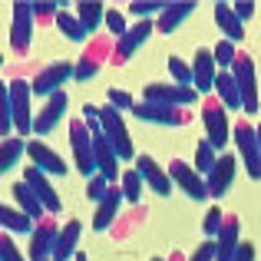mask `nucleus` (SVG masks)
<instances>
[{
    "label": "nucleus",
    "mask_w": 261,
    "mask_h": 261,
    "mask_svg": "<svg viewBox=\"0 0 261 261\" xmlns=\"http://www.w3.org/2000/svg\"><path fill=\"white\" fill-rule=\"evenodd\" d=\"M13 198H17V208L23 212V215H30L33 222H40V218L46 215L43 205L37 202V195H33L30 189H27V182H13Z\"/></svg>",
    "instance_id": "c756f323"
},
{
    "label": "nucleus",
    "mask_w": 261,
    "mask_h": 261,
    "mask_svg": "<svg viewBox=\"0 0 261 261\" xmlns=\"http://www.w3.org/2000/svg\"><path fill=\"white\" fill-rule=\"evenodd\" d=\"M23 152H27V139H20V136L0 139V175L10 172V169L17 166L20 159H23Z\"/></svg>",
    "instance_id": "c85d7f7f"
},
{
    "label": "nucleus",
    "mask_w": 261,
    "mask_h": 261,
    "mask_svg": "<svg viewBox=\"0 0 261 261\" xmlns=\"http://www.w3.org/2000/svg\"><path fill=\"white\" fill-rule=\"evenodd\" d=\"M169 178H172V185L185 192V195L192 198V202H208V189H205V178L195 172V166H185L182 159H175L172 166H169Z\"/></svg>",
    "instance_id": "2eb2a0df"
},
{
    "label": "nucleus",
    "mask_w": 261,
    "mask_h": 261,
    "mask_svg": "<svg viewBox=\"0 0 261 261\" xmlns=\"http://www.w3.org/2000/svg\"><path fill=\"white\" fill-rule=\"evenodd\" d=\"M119 192H122V198H126L129 205H139V198H142V175L136 172V169H126V172L119 175Z\"/></svg>",
    "instance_id": "473e14b6"
},
{
    "label": "nucleus",
    "mask_w": 261,
    "mask_h": 261,
    "mask_svg": "<svg viewBox=\"0 0 261 261\" xmlns=\"http://www.w3.org/2000/svg\"><path fill=\"white\" fill-rule=\"evenodd\" d=\"M106 102H109L113 109H119V113H133V106H136V102H133V96H129L126 89H116V86L106 93Z\"/></svg>",
    "instance_id": "79ce46f5"
},
{
    "label": "nucleus",
    "mask_w": 261,
    "mask_h": 261,
    "mask_svg": "<svg viewBox=\"0 0 261 261\" xmlns=\"http://www.w3.org/2000/svg\"><path fill=\"white\" fill-rule=\"evenodd\" d=\"M70 149H73V159H76V172L93 178L96 175V155H93V133L86 129L83 119H73L70 122Z\"/></svg>",
    "instance_id": "0eeeda50"
},
{
    "label": "nucleus",
    "mask_w": 261,
    "mask_h": 261,
    "mask_svg": "<svg viewBox=\"0 0 261 261\" xmlns=\"http://www.w3.org/2000/svg\"><path fill=\"white\" fill-rule=\"evenodd\" d=\"M231 10H235V17L242 20V23L255 17V4H251V0H238V4H231Z\"/></svg>",
    "instance_id": "de8ad7c7"
},
{
    "label": "nucleus",
    "mask_w": 261,
    "mask_h": 261,
    "mask_svg": "<svg viewBox=\"0 0 261 261\" xmlns=\"http://www.w3.org/2000/svg\"><path fill=\"white\" fill-rule=\"evenodd\" d=\"M106 192H109V182H106V178H102L99 172H96V175L86 182V195H89V202H96V205H99L102 198H106Z\"/></svg>",
    "instance_id": "c03bdc74"
},
{
    "label": "nucleus",
    "mask_w": 261,
    "mask_h": 261,
    "mask_svg": "<svg viewBox=\"0 0 261 261\" xmlns=\"http://www.w3.org/2000/svg\"><path fill=\"white\" fill-rule=\"evenodd\" d=\"M242 222L238 215H225L222 222V231L215 235V261H235V251L242 245Z\"/></svg>",
    "instance_id": "412c9836"
},
{
    "label": "nucleus",
    "mask_w": 261,
    "mask_h": 261,
    "mask_svg": "<svg viewBox=\"0 0 261 261\" xmlns=\"http://www.w3.org/2000/svg\"><path fill=\"white\" fill-rule=\"evenodd\" d=\"M76 17H80V23L86 27V33H96V30H99V23L106 20V7L83 0V4H76Z\"/></svg>",
    "instance_id": "2f4dec72"
},
{
    "label": "nucleus",
    "mask_w": 261,
    "mask_h": 261,
    "mask_svg": "<svg viewBox=\"0 0 261 261\" xmlns=\"http://www.w3.org/2000/svg\"><path fill=\"white\" fill-rule=\"evenodd\" d=\"M99 126H102V136H106V142L113 146V152L119 155V159H136V146H133V136H129V126L126 119H122L119 109H113L109 102H102L99 106Z\"/></svg>",
    "instance_id": "f257e3e1"
},
{
    "label": "nucleus",
    "mask_w": 261,
    "mask_h": 261,
    "mask_svg": "<svg viewBox=\"0 0 261 261\" xmlns=\"http://www.w3.org/2000/svg\"><path fill=\"white\" fill-rule=\"evenodd\" d=\"M83 122H86V129L89 133H102V126H99V106H83Z\"/></svg>",
    "instance_id": "a18cd8bd"
},
{
    "label": "nucleus",
    "mask_w": 261,
    "mask_h": 261,
    "mask_svg": "<svg viewBox=\"0 0 261 261\" xmlns=\"http://www.w3.org/2000/svg\"><path fill=\"white\" fill-rule=\"evenodd\" d=\"M235 172H238V159H235V155H231V152L218 155L215 169L205 175V189H208V198H222L225 192L231 189V182H235Z\"/></svg>",
    "instance_id": "a211bd4d"
},
{
    "label": "nucleus",
    "mask_w": 261,
    "mask_h": 261,
    "mask_svg": "<svg viewBox=\"0 0 261 261\" xmlns=\"http://www.w3.org/2000/svg\"><path fill=\"white\" fill-rule=\"evenodd\" d=\"M136 172L142 175V185H149V189L155 192V195H172V178H169V169H162L159 162L152 159V155H136Z\"/></svg>",
    "instance_id": "6ab92c4d"
},
{
    "label": "nucleus",
    "mask_w": 261,
    "mask_h": 261,
    "mask_svg": "<svg viewBox=\"0 0 261 261\" xmlns=\"http://www.w3.org/2000/svg\"><path fill=\"white\" fill-rule=\"evenodd\" d=\"M215 162H218V152L208 146V139H198V146H195V172L205 178L212 169H215Z\"/></svg>",
    "instance_id": "72a5a7b5"
},
{
    "label": "nucleus",
    "mask_w": 261,
    "mask_h": 261,
    "mask_svg": "<svg viewBox=\"0 0 261 261\" xmlns=\"http://www.w3.org/2000/svg\"><path fill=\"white\" fill-rule=\"evenodd\" d=\"M235 261H255V245L251 242H242L235 251Z\"/></svg>",
    "instance_id": "09e8293b"
},
{
    "label": "nucleus",
    "mask_w": 261,
    "mask_h": 261,
    "mask_svg": "<svg viewBox=\"0 0 261 261\" xmlns=\"http://www.w3.org/2000/svg\"><path fill=\"white\" fill-rule=\"evenodd\" d=\"M57 30L63 33L66 40H73V43H86V40H89L86 27L80 23V17H76V13H70V10H60V17H57Z\"/></svg>",
    "instance_id": "7c9ffc66"
},
{
    "label": "nucleus",
    "mask_w": 261,
    "mask_h": 261,
    "mask_svg": "<svg viewBox=\"0 0 261 261\" xmlns=\"http://www.w3.org/2000/svg\"><path fill=\"white\" fill-rule=\"evenodd\" d=\"M166 7H169L166 0H155V4H142V0H133V4H129V13H133V17H139V20H149V17H159Z\"/></svg>",
    "instance_id": "58836bf2"
},
{
    "label": "nucleus",
    "mask_w": 261,
    "mask_h": 261,
    "mask_svg": "<svg viewBox=\"0 0 261 261\" xmlns=\"http://www.w3.org/2000/svg\"><path fill=\"white\" fill-rule=\"evenodd\" d=\"M80 235H83L80 218H70V222L60 228V235H57V245H53V261H73V255H76V245H80Z\"/></svg>",
    "instance_id": "5701e85b"
},
{
    "label": "nucleus",
    "mask_w": 261,
    "mask_h": 261,
    "mask_svg": "<svg viewBox=\"0 0 261 261\" xmlns=\"http://www.w3.org/2000/svg\"><path fill=\"white\" fill-rule=\"evenodd\" d=\"M231 136H235L238 162L245 166V172H248V178H255V182H261V149H258V133H255V126H251V122H235Z\"/></svg>",
    "instance_id": "39448f33"
},
{
    "label": "nucleus",
    "mask_w": 261,
    "mask_h": 261,
    "mask_svg": "<svg viewBox=\"0 0 261 261\" xmlns=\"http://www.w3.org/2000/svg\"><path fill=\"white\" fill-rule=\"evenodd\" d=\"M66 106H70V96H66L63 89H60V93H53V96H46L43 109L33 116V136H37V139L50 136L53 129H57V122L66 116Z\"/></svg>",
    "instance_id": "4468645a"
},
{
    "label": "nucleus",
    "mask_w": 261,
    "mask_h": 261,
    "mask_svg": "<svg viewBox=\"0 0 261 261\" xmlns=\"http://www.w3.org/2000/svg\"><path fill=\"white\" fill-rule=\"evenodd\" d=\"M102 23H106V30L113 33L116 40H119L122 33H126L129 27H133V23H129V20H126V17L119 13V10H116V7H106V20H102Z\"/></svg>",
    "instance_id": "a19ab883"
},
{
    "label": "nucleus",
    "mask_w": 261,
    "mask_h": 261,
    "mask_svg": "<svg viewBox=\"0 0 261 261\" xmlns=\"http://www.w3.org/2000/svg\"><path fill=\"white\" fill-rule=\"evenodd\" d=\"M152 30H155V20H136V23L113 43V57L109 60H113V63H129V60L139 53V46L152 37Z\"/></svg>",
    "instance_id": "9d476101"
},
{
    "label": "nucleus",
    "mask_w": 261,
    "mask_h": 261,
    "mask_svg": "<svg viewBox=\"0 0 261 261\" xmlns=\"http://www.w3.org/2000/svg\"><path fill=\"white\" fill-rule=\"evenodd\" d=\"M73 261H89V258L83 255V251H76V255H73Z\"/></svg>",
    "instance_id": "3c124183"
},
{
    "label": "nucleus",
    "mask_w": 261,
    "mask_h": 261,
    "mask_svg": "<svg viewBox=\"0 0 261 261\" xmlns=\"http://www.w3.org/2000/svg\"><path fill=\"white\" fill-rule=\"evenodd\" d=\"M142 99H149V102H166V106H178V109H189L192 102H198L202 96H198L192 86H178V83H149L146 89H142Z\"/></svg>",
    "instance_id": "9b49d317"
},
{
    "label": "nucleus",
    "mask_w": 261,
    "mask_h": 261,
    "mask_svg": "<svg viewBox=\"0 0 261 261\" xmlns=\"http://www.w3.org/2000/svg\"><path fill=\"white\" fill-rule=\"evenodd\" d=\"M169 73H172V83H178V86H192V89H195L192 63H185L182 57H169Z\"/></svg>",
    "instance_id": "e433bc0d"
},
{
    "label": "nucleus",
    "mask_w": 261,
    "mask_h": 261,
    "mask_svg": "<svg viewBox=\"0 0 261 261\" xmlns=\"http://www.w3.org/2000/svg\"><path fill=\"white\" fill-rule=\"evenodd\" d=\"M60 225L53 215H43L30 231V245H27V261H53V245H57Z\"/></svg>",
    "instance_id": "1a4fd4ad"
},
{
    "label": "nucleus",
    "mask_w": 261,
    "mask_h": 261,
    "mask_svg": "<svg viewBox=\"0 0 261 261\" xmlns=\"http://www.w3.org/2000/svg\"><path fill=\"white\" fill-rule=\"evenodd\" d=\"M202 122H205V139H208V146L215 149V152L231 142L228 109H225L215 96H205V102H202Z\"/></svg>",
    "instance_id": "7ed1b4c3"
},
{
    "label": "nucleus",
    "mask_w": 261,
    "mask_h": 261,
    "mask_svg": "<svg viewBox=\"0 0 261 261\" xmlns=\"http://www.w3.org/2000/svg\"><path fill=\"white\" fill-rule=\"evenodd\" d=\"M93 155H96V172L106 178L109 185L119 182V175H122L119 172V155L113 152V146L106 142V136H102V133L93 136Z\"/></svg>",
    "instance_id": "4be33fe9"
},
{
    "label": "nucleus",
    "mask_w": 261,
    "mask_h": 261,
    "mask_svg": "<svg viewBox=\"0 0 261 261\" xmlns=\"http://www.w3.org/2000/svg\"><path fill=\"white\" fill-rule=\"evenodd\" d=\"M152 261H166V258H152Z\"/></svg>",
    "instance_id": "864d4df0"
},
{
    "label": "nucleus",
    "mask_w": 261,
    "mask_h": 261,
    "mask_svg": "<svg viewBox=\"0 0 261 261\" xmlns=\"http://www.w3.org/2000/svg\"><path fill=\"white\" fill-rule=\"evenodd\" d=\"M33 7L17 0L13 4V27H10V46L13 53H27L30 50V40H33Z\"/></svg>",
    "instance_id": "dca6fc26"
},
{
    "label": "nucleus",
    "mask_w": 261,
    "mask_h": 261,
    "mask_svg": "<svg viewBox=\"0 0 261 261\" xmlns=\"http://www.w3.org/2000/svg\"><path fill=\"white\" fill-rule=\"evenodd\" d=\"M33 218L23 215L20 208H13V205H0V231H13V235H30L33 231Z\"/></svg>",
    "instance_id": "cd10ccee"
},
{
    "label": "nucleus",
    "mask_w": 261,
    "mask_h": 261,
    "mask_svg": "<svg viewBox=\"0 0 261 261\" xmlns=\"http://www.w3.org/2000/svg\"><path fill=\"white\" fill-rule=\"evenodd\" d=\"M133 116L149 126H166V129H178V126H189V109H178V106H166V102H149L139 99L133 106Z\"/></svg>",
    "instance_id": "423d86ee"
},
{
    "label": "nucleus",
    "mask_w": 261,
    "mask_h": 261,
    "mask_svg": "<svg viewBox=\"0 0 261 261\" xmlns=\"http://www.w3.org/2000/svg\"><path fill=\"white\" fill-rule=\"evenodd\" d=\"M215 99L222 102L228 113H238L242 109V93H238V86H235V76H231V70H218V76H215Z\"/></svg>",
    "instance_id": "bb28decb"
},
{
    "label": "nucleus",
    "mask_w": 261,
    "mask_h": 261,
    "mask_svg": "<svg viewBox=\"0 0 261 261\" xmlns=\"http://www.w3.org/2000/svg\"><path fill=\"white\" fill-rule=\"evenodd\" d=\"M30 7H33V20H37V23H46V27L57 23V17H60V4L57 0H50V4L43 0V4H30Z\"/></svg>",
    "instance_id": "ea45409f"
},
{
    "label": "nucleus",
    "mask_w": 261,
    "mask_h": 261,
    "mask_svg": "<svg viewBox=\"0 0 261 261\" xmlns=\"http://www.w3.org/2000/svg\"><path fill=\"white\" fill-rule=\"evenodd\" d=\"M189 261H215V242H208V238H205V242L195 248V255H192Z\"/></svg>",
    "instance_id": "49530a36"
},
{
    "label": "nucleus",
    "mask_w": 261,
    "mask_h": 261,
    "mask_svg": "<svg viewBox=\"0 0 261 261\" xmlns=\"http://www.w3.org/2000/svg\"><path fill=\"white\" fill-rule=\"evenodd\" d=\"M222 222H225L222 208H218V205H212V208L205 212V218H202V231H205V238H208V242H215V235L222 231Z\"/></svg>",
    "instance_id": "4c0bfd02"
},
{
    "label": "nucleus",
    "mask_w": 261,
    "mask_h": 261,
    "mask_svg": "<svg viewBox=\"0 0 261 261\" xmlns=\"http://www.w3.org/2000/svg\"><path fill=\"white\" fill-rule=\"evenodd\" d=\"M212 57H215V66L225 73V70H231V63H235L238 50H235V43H231V40H218V43L212 46Z\"/></svg>",
    "instance_id": "c9c22d12"
},
{
    "label": "nucleus",
    "mask_w": 261,
    "mask_h": 261,
    "mask_svg": "<svg viewBox=\"0 0 261 261\" xmlns=\"http://www.w3.org/2000/svg\"><path fill=\"white\" fill-rule=\"evenodd\" d=\"M192 76H195V93L198 96H208L212 89H215L218 66H215V57H212L208 46H198L195 60H192Z\"/></svg>",
    "instance_id": "aec40b11"
},
{
    "label": "nucleus",
    "mask_w": 261,
    "mask_h": 261,
    "mask_svg": "<svg viewBox=\"0 0 261 261\" xmlns=\"http://www.w3.org/2000/svg\"><path fill=\"white\" fill-rule=\"evenodd\" d=\"M13 133V113H10V83L0 80V136L10 139Z\"/></svg>",
    "instance_id": "f704fd0d"
},
{
    "label": "nucleus",
    "mask_w": 261,
    "mask_h": 261,
    "mask_svg": "<svg viewBox=\"0 0 261 261\" xmlns=\"http://www.w3.org/2000/svg\"><path fill=\"white\" fill-rule=\"evenodd\" d=\"M215 27L225 33V40H231V43H242V40H245V23L235 17L231 4H225V0L215 4Z\"/></svg>",
    "instance_id": "a878e982"
},
{
    "label": "nucleus",
    "mask_w": 261,
    "mask_h": 261,
    "mask_svg": "<svg viewBox=\"0 0 261 261\" xmlns=\"http://www.w3.org/2000/svg\"><path fill=\"white\" fill-rule=\"evenodd\" d=\"M126 202L119 192V185H109L106 198H102L99 205H96V215H93V231H106L109 225L116 222V215H119V205Z\"/></svg>",
    "instance_id": "b1692460"
},
{
    "label": "nucleus",
    "mask_w": 261,
    "mask_h": 261,
    "mask_svg": "<svg viewBox=\"0 0 261 261\" xmlns=\"http://www.w3.org/2000/svg\"><path fill=\"white\" fill-rule=\"evenodd\" d=\"M73 73H76V66L73 63H66V60H57V63H50V66H43V70L33 76V96H53V93H60L63 89L66 80H73Z\"/></svg>",
    "instance_id": "f8f14e48"
},
{
    "label": "nucleus",
    "mask_w": 261,
    "mask_h": 261,
    "mask_svg": "<svg viewBox=\"0 0 261 261\" xmlns=\"http://www.w3.org/2000/svg\"><path fill=\"white\" fill-rule=\"evenodd\" d=\"M231 76H235V86L242 93V113L258 116L261 102H258V73H255V60L245 50H238L235 63H231Z\"/></svg>",
    "instance_id": "f03ea898"
},
{
    "label": "nucleus",
    "mask_w": 261,
    "mask_h": 261,
    "mask_svg": "<svg viewBox=\"0 0 261 261\" xmlns=\"http://www.w3.org/2000/svg\"><path fill=\"white\" fill-rule=\"evenodd\" d=\"M0 261H27V258H23V251L13 245L10 231H0Z\"/></svg>",
    "instance_id": "37998d69"
},
{
    "label": "nucleus",
    "mask_w": 261,
    "mask_h": 261,
    "mask_svg": "<svg viewBox=\"0 0 261 261\" xmlns=\"http://www.w3.org/2000/svg\"><path fill=\"white\" fill-rule=\"evenodd\" d=\"M27 155H30V166H37L40 172H46V175H57L60 178V175L70 172V166L63 162V155L53 152L43 139H27Z\"/></svg>",
    "instance_id": "f3484780"
},
{
    "label": "nucleus",
    "mask_w": 261,
    "mask_h": 261,
    "mask_svg": "<svg viewBox=\"0 0 261 261\" xmlns=\"http://www.w3.org/2000/svg\"><path fill=\"white\" fill-rule=\"evenodd\" d=\"M166 261H185V255H182V251H175V255H169Z\"/></svg>",
    "instance_id": "8fccbe9b"
},
{
    "label": "nucleus",
    "mask_w": 261,
    "mask_h": 261,
    "mask_svg": "<svg viewBox=\"0 0 261 261\" xmlns=\"http://www.w3.org/2000/svg\"><path fill=\"white\" fill-rule=\"evenodd\" d=\"M192 13H195V4H192V0H185V4L175 0V4H169L166 10L155 17V30H159V33H172V30H178V27L192 17Z\"/></svg>",
    "instance_id": "393cba45"
},
{
    "label": "nucleus",
    "mask_w": 261,
    "mask_h": 261,
    "mask_svg": "<svg viewBox=\"0 0 261 261\" xmlns=\"http://www.w3.org/2000/svg\"><path fill=\"white\" fill-rule=\"evenodd\" d=\"M30 99H33V86L27 83L23 76H13L10 80V113H13V133L20 139L33 133V109H30Z\"/></svg>",
    "instance_id": "20e7f679"
},
{
    "label": "nucleus",
    "mask_w": 261,
    "mask_h": 261,
    "mask_svg": "<svg viewBox=\"0 0 261 261\" xmlns=\"http://www.w3.org/2000/svg\"><path fill=\"white\" fill-rule=\"evenodd\" d=\"M255 133H258V149H261V122L255 126Z\"/></svg>",
    "instance_id": "603ef678"
},
{
    "label": "nucleus",
    "mask_w": 261,
    "mask_h": 261,
    "mask_svg": "<svg viewBox=\"0 0 261 261\" xmlns=\"http://www.w3.org/2000/svg\"><path fill=\"white\" fill-rule=\"evenodd\" d=\"M113 57V40H106V37H93L86 43V50H83V57L76 60V73H73V80L76 83H89V80L96 76V73L102 70V63Z\"/></svg>",
    "instance_id": "6e6552de"
},
{
    "label": "nucleus",
    "mask_w": 261,
    "mask_h": 261,
    "mask_svg": "<svg viewBox=\"0 0 261 261\" xmlns=\"http://www.w3.org/2000/svg\"><path fill=\"white\" fill-rule=\"evenodd\" d=\"M23 182H27V189L37 195V202L43 205L46 215H57V212L63 208V202H60V192L50 185V175L40 172L37 166H27V169H23Z\"/></svg>",
    "instance_id": "ddd939ff"
},
{
    "label": "nucleus",
    "mask_w": 261,
    "mask_h": 261,
    "mask_svg": "<svg viewBox=\"0 0 261 261\" xmlns=\"http://www.w3.org/2000/svg\"><path fill=\"white\" fill-rule=\"evenodd\" d=\"M0 66H4V57H0Z\"/></svg>",
    "instance_id": "5fc2aeb1"
}]
</instances>
